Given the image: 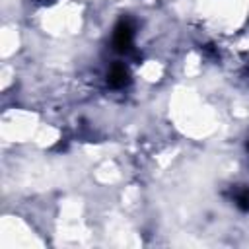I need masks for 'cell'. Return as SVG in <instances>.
Listing matches in <instances>:
<instances>
[{
    "label": "cell",
    "mask_w": 249,
    "mask_h": 249,
    "mask_svg": "<svg viewBox=\"0 0 249 249\" xmlns=\"http://www.w3.org/2000/svg\"><path fill=\"white\" fill-rule=\"evenodd\" d=\"M132 37H134V27L128 19H121L117 25H115V31H113V45L117 51L124 53L130 49L132 45Z\"/></svg>",
    "instance_id": "cell-1"
},
{
    "label": "cell",
    "mask_w": 249,
    "mask_h": 249,
    "mask_svg": "<svg viewBox=\"0 0 249 249\" xmlns=\"http://www.w3.org/2000/svg\"><path fill=\"white\" fill-rule=\"evenodd\" d=\"M107 82L109 86L113 88H123L126 82H128V74H126V68L123 64H113L109 74H107Z\"/></svg>",
    "instance_id": "cell-2"
},
{
    "label": "cell",
    "mask_w": 249,
    "mask_h": 249,
    "mask_svg": "<svg viewBox=\"0 0 249 249\" xmlns=\"http://www.w3.org/2000/svg\"><path fill=\"white\" fill-rule=\"evenodd\" d=\"M247 148H249V146H247Z\"/></svg>",
    "instance_id": "cell-4"
},
{
    "label": "cell",
    "mask_w": 249,
    "mask_h": 249,
    "mask_svg": "<svg viewBox=\"0 0 249 249\" xmlns=\"http://www.w3.org/2000/svg\"><path fill=\"white\" fill-rule=\"evenodd\" d=\"M235 204L241 210H249V191H239L235 195Z\"/></svg>",
    "instance_id": "cell-3"
}]
</instances>
